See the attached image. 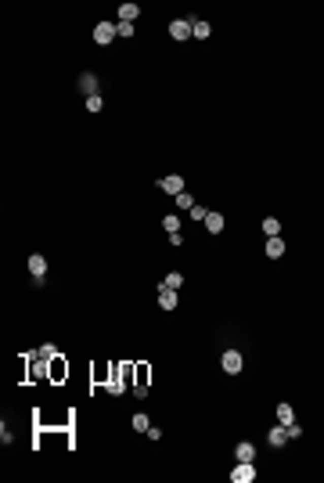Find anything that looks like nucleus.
<instances>
[{
    "label": "nucleus",
    "instance_id": "nucleus-7",
    "mask_svg": "<svg viewBox=\"0 0 324 483\" xmlns=\"http://www.w3.org/2000/svg\"><path fill=\"white\" fill-rule=\"evenodd\" d=\"M162 191H170V195H180V191H184V177H180V173H170V177H162Z\"/></svg>",
    "mask_w": 324,
    "mask_h": 483
},
{
    "label": "nucleus",
    "instance_id": "nucleus-15",
    "mask_svg": "<svg viewBox=\"0 0 324 483\" xmlns=\"http://www.w3.org/2000/svg\"><path fill=\"white\" fill-rule=\"evenodd\" d=\"M141 15V8L137 4H123V8H119V22H134Z\"/></svg>",
    "mask_w": 324,
    "mask_h": 483
},
{
    "label": "nucleus",
    "instance_id": "nucleus-9",
    "mask_svg": "<svg viewBox=\"0 0 324 483\" xmlns=\"http://www.w3.org/2000/svg\"><path fill=\"white\" fill-rule=\"evenodd\" d=\"M285 444H288V429L277 422V426L270 429V447H285Z\"/></svg>",
    "mask_w": 324,
    "mask_h": 483
},
{
    "label": "nucleus",
    "instance_id": "nucleus-11",
    "mask_svg": "<svg viewBox=\"0 0 324 483\" xmlns=\"http://www.w3.org/2000/svg\"><path fill=\"white\" fill-rule=\"evenodd\" d=\"M79 90H83L87 98H90V94H98V76H90V72H83V76H79Z\"/></svg>",
    "mask_w": 324,
    "mask_h": 483
},
{
    "label": "nucleus",
    "instance_id": "nucleus-25",
    "mask_svg": "<svg viewBox=\"0 0 324 483\" xmlns=\"http://www.w3.org/2000/svg\"><path fill=\"white\" fill-rule=\"evenodd\" d=\"M134 393H137V397H148V382H134Z\"/></svg>",
    "mask_w": 324,
    "mask_h": 483
},
{
    "label": "nucleus",
    "instance_id": "nucleus-22",
    "mask_svg": "<svg viewBox=\"0 0 324 483\" xmlns=\"http://www.w3.org/2000/svg\"><path fill=\"white\" fill-rule=\"evenodd\" d=\"M115 29H119V36H123V40H126V36H134V22H119Z\"/></svg>",
    "mask_w": 324,
    "mask_h": 483
},
{
    "label": "nucleus",
    "instance_id": "nucleus-17",
    "mask_svg": "<svg viewBox=\"0 0 324 483\" xmlns=\"http://www.w3.org/2000/svg\"><path fill=\"white\" fill-rule=\"evenodd\" d=\"M177 209H187V213H191V209H195V195L180 191V195H177Z\"/></svg>",
    "mask_w": 324,
    "mask_h": 483
},
{
    "label": "nucleus",
    "instance_id": "nucleus-18",
    "mask_svg": "<svg viewBox=\"0 0 324 483\" xmlns=\"http://www.w3.org/2000/svg\"><path fill=\"white\" fill-rule=\"evenodd\" d=\"M191 29H195V36H198V40H206V36H209V22H202V18H195V22H191Z\"/></svg>",
    "mask_w": 324,
    "mask_h": 483
},
{
    "label": "nucleus",
    "instance_id": "nucleus-23",
    "mask_svg": "<svg viewBox=\"0 0 324 483\" xmlns=\"http://www.w3.org/2000/svg\"><path fill=\"white\" fill-rule=\"evenodd\" d=\"M285 429H288V440H299V436H303V429H299L296 422H292V426H285Z\"/></svg>",
    "mask_w": 324,
    "mask_h": 483
},
{
    "label": "nucleus",
    "instance_id": "nucleus-21",
    "mask_svg": "<svg viewBox=\"0 0 324 483\" xmlns=\"http://www.w3.org/2000/svg\"><path fill=\"white\" fill-rule=\"evenodd\" d=\"M101 105H105V101H101L98 94H90V98H87V112H101Z\"/></svg>",
    "mask_w": 324,
    "mask_h": 483
},
{
    "label": "nucleus",
    "instance_id": "nucleus-12",
    "mask_svg": "<svg viewBox=\"0 0 324 483\" xmlns=\"http://www.w3.org/2000/svg\"><path fill=\"white\" fill-rule=\"evenodd\" d=\"M267 256H270V260L285 256V242H281V238H267Z\"/></svg>",
    "mask_w": 324,
    "mask_h": 483
},
{
    "label": "nucleus",
    "instance_id": "nucleus-10",
    "mask_svg": "<svg viewBox=\"0 0 324 483\" xmlns=\"http://www.w3.org/2000/svg\"><path fill=\"white\" fill-rule=\"evenodd\" d=\"M234 458H238V462H256V447H252V444H245V440H241V444L234 447Z\"/></svg>",
    "mask_w": 324,
    "mask_h": 483
},
{
    "label": "nucleus",
    "instance_id": "nucleus-2",
    "mask_svg": "<svg viewBox=\"0 0 324 483\" xmlns=\"http://www.w3.org/2000/svg\"><path fill=\"white\" fill-rule=\"evenodd\" d=\"M231 479H234V483H252V479H256V465H252V462H238L234 472H231Z\"/></svg>",
    "mask_w": 324,
    "mask_h": 483
},
{
    "label": "nucleus",
    "instance_id": "nucleus-13",
    "mask_svg": "<svg viewBox=\"0 0 324 483\" xmlns=\"http://www.w3.org/2000/svg\"><path fill=\"white\" fill-rule=\"evenodd\" d=\"M277 422H281V426H292V422H296L292 404H277Z\"/></svg>",
    "mask_w": 324,
    "mask_h": 483
},
{
    "label": "nucleus",
    "instance_id": "nucleus-8",
    "mask_svg": "<svg viewBox=\"0 0 324 483\" xmlns=\"http://www.w3.org/2000/svg\"><path fill=\"white\" fill-rule=\"evenodd\" d=\"M202 224H206V231L209 234H220L223 227H227V220H223V213H209L206 220H202Z\"/></svg>",
    "mask_w": 324,
    "mask_h": 483
},
{
    "label": "nucleus",
    "instance_id": "nucleus-14",
    "mask_svg": "<svg viewBox=\"0 0 324 483\" xmlns=\"http://www.w3.org/2000/svg\"><path fill=\"white\" fill-rule=\"evenodd\" d=\"M263 234H267V238H277V234H281V220H277V217H267V220H263Z\"/></svg>",
    "mask_w": 324,
    "mask_h": 483
},
{
    "label": "nucleus",
    "instance_id": "nucleus-24",
    "mask_svg": "<svg viewBox=\"0 0 324 483\" xmlns=\"http://www.w3.org/2000/svg\"><path fill=\"white\" fill-rule=\"evenodd\" d=\"M191 217H195V220H206V217H209V209H202V206H195V209H191Z\"/></svg>",
    "mask_w": 324,
    "mask_h": 483
},
{
    "label": "nucleus",
    "instance_id": "nucleus-5",
    "mask_svg": "<svg viewBox=\"0 0 324 483\" xmlns=\"http://www.w3.org/2000/svg\"><path fill=\"white\" fill-rule=\"evenodd\" d=\"M170 36H173V40H191L195 29H191L187 18H177V22H170Z\"/></svg>",
    "mask_w": 324,
    "mask_h": 483
},
{
    "label": "nucleus",
    "instance_id": "nucleus-16",
    "mask_svg": "<svg viewBox=\"0 0 324 483\" xmlns=\"http://www.w3.org/2000/svg\"><path fill=\"white\" fill-rule=\"evenodd\" d=\"M162 285H166V289H177V292H180V285H184V274H180V270L166 274V281H162Z\"/></svg>",
    "mask_w": 324,
    "mask_h": 483
},
{
    "label": "nucleus",
    "instance_id": "nucleus-19",
    "mask_svg": "<svg viewBox=\"0 0 324 483\" xmlns=\"http://www.w3.org/2000/svg\"><path fill=\"white\" fill-rule=\"evenodd\" d=\"M162 227H166L170 234H177V231H180V217H177V213H170L166 220H162Z\"/></svg>",
    "mask_w": 324,
    "mask_h": 483
},
{
    "label": "nucleus",
    "instance_id": "nucleus-3",
    "mask_svg": "<svg viewBox=\"0 0 324 483\" xmlns=\"http://www.w3.org/2000/svg\"><path fill=\"white\" fill-rule=\"evenodd\" d=\"M241 368H245V357H241L238 350H227V353H223V372H227V375H238Z\"/></svg>",
    "mask_w": 324,
    "mask_h": 483
},
{
    "label": "nucleus",
    "instance_id": "nucleus-6",
    "mask_svg": "<svg viewBox=\"0 0 324 483\" xmlns=\"http://www.w3.org/2000/svg\"><path fill=\"white\" fill-rule=\"evenodd\" d=\"M29 270H33L36 285H40V281H44V274H47V260L40 256V253H33V256H29Z\"/></svg>",
    "mask_w": 324,
    "mask_h": 483
},
{
    "label": "nucleus",
    "instance_id": "nucleus-4",
    "mask_svg": "<svg viewBox=\"0 0 324 483\" xmlns=\"http://www.w3.org/2000/svg\"><path fill=\"white\" fill-rule=\"evenodd\" d=\"M177 303H180V292H177V289H166V285H158V307H162V310H173Z\"/></svg>",
    "mask_w": 324,
    "mask_h": 483
},
{
    "label": "nucleus",
    "instance_id": "nucleus-20",
    "mask_svg": "<svg viewBox=\"0 0 324 483\" xmlns=\"http://www.w3.org/2000/svg\"><path fill=\"white\" fill-rule=\"evenodd\" d=\"M148 426H151V422H148V415H144V411H137V415H134V429H137V433H148Z\"/></svg>",
    "mask_w": 324,
    "mask_h": 483
},
{
    "label": "nucleus",
    "instance_id": "nucleus-1",
    "mask_svg": "<svg viewBox=\"0 0 324 483\" xmlns=\"http://www.w3.org/2000/svg\"><path fill=\"white\" fill-rule=\"evenodd\" d=\"M115 36H119V29H115L112 22H98V25H94V44H101V47H108V44H112V40H115Z\"/></svg>",
    "mask_w": 324,
    "mask_h": 483
}]
</instances>
